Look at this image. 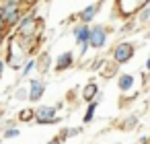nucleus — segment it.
<instances>
[{"instance_id":"f257e3e1","label":"nucleus","mask_w":150,"mask_h":144,"mask_svg":"<svg viewBox=\"0 0 150 144\" xmlns=\"http://www.w3.org/2000/svg\"><path fill=\"white\" fill-rule=\"evenodd\" d=\"M134 56H136V45H134L132 41H119V43L111 50V60H113V64H117V66L127 64L129 60H134Z\"/></svg>"},{"instance_id":"f03ea898","label":"nucleus","mask_w":150,"mask_h":144,"mask_svg":"<svg viewBox=\"0 0 150 144\" xmlns=\"http://www.w3.org/2000/svg\"><path fill=\"white\" fill-rule=\"evenodd\" d=\"M64 117L58 115L54 105H37L35 107V123L39 126H50V123H62Z\"/></svg>"},{"instance_id":"7ed1b4c3","label":"nucleus","mask_w":150,"mask_h":144,"mask_svg":"<svg viewBox=\"0 0 150 144\" xmlns=\"http://www.w3.org/2000/svg\"><path fill=\"white\" fill-rule=\"evenodd\" d=\"M107 39H109V29L101 23L97 25H91V39H88V45L93 50H103L107 45Z\"/></svg>"},{"instance_id":"20e7f679","label":"nucleus","mask_w":150,"mask_h":144,"mask_svg":"<svg viewBox=\"0 0 150 144\" xmlns=\"http://www.w3.org/2000/svg\"><path fill=\"white\" fill-rule=\"evenodd\" d=\"M27 89H29V101H31V103H37V101L43 99L47 84H45L43 78H31L29 84H27Z\"/></svg>"},{"instance_id":"39448f33","label":"nucleus","mask_w":150,"mask_h":144,"mask_svg":"<svg viewBox=\"0 0 150 144\" xmlns=\"http://www.w3.org/2000/svg\"><path fill=\"white\" fill-rule=\"evenodd\" d=\"M101 6H103V0H99V2H93V4H88V6H84V9L76 15V17H78V21H80V23H84V25H91V23L97 19V15H99Z\"/></svg>"},{"instance_id":"423d86ee","label":"nucleus","mask_w":150,"mask_h":144,"mask_svg":"<svg viewBox=\"0 0 150 144\" xmlns=\"http://www.w3.org/2000/svg\"><path fill=\"white\" fill-rule=\"evenodd\" d=\"M74 62H76V54H74L72 50H68V52H62V54L56 58L54 70H56V72H64V70L72 68V66H74Z\"/></svg>"},{"instance_id":"0eeeda50","label":"nucleus","mask_w":150,"mask_h":144,"mask_svg":"<svg viewBox=\"0 0 150 144\" xmlns=\"http://www.w3.org/2000/svg\"><path fill=\"white\" fill-rule=\"evenodd\" d=\"M72 35H74V43L76 45H82V43H88L91 39V25H84V23H76L72 27Z\"/></svg>"},{"instance_id":"6e6552de","label":"nucleus","mask_w":150,"mask_h":144,"mask_svg":"<svg viewBox=\"0 0 150 144\" xmlns=\"http://www.w3.org/2000/svg\"><path fill=\"white\" fill-rule=\"evenodd\" d=\"M134 87H136V76H134V74H129V72H121V74H117V89H119L121 95L132 93Z\"/></svg>"},{"instance_id":"1a4fd4ad","label":"nucleus","mask_w":150,"mask_h":144,"mask_svg":"<svg viewBox=\"0 0 150 144\" xmlns=\"http://www.w3.org/2000/svg\"><path fill=\"white\" fill-rule=\"evenodd\" d=\"M99 93H101V89H99L97 82H86V84L80 89V99H82L84 103H93Z\"/></svg>"},{"instance_id":"9d476101","label":"nucleus","mask_w":150,"mask_h":144,"mask_svg":"<svg viewBox=\"0 0 150 144\" xmlns=\"http://www.w3.org/2000/svg\"><path fill=\"white\" fill-rule=\"evenodd\" d=\"M82 128L84 126H70V128H62V132H60V140L62 142H66L68 138H76L78 134H82Z\"/></svg>"},{"instance_id":"9b49d317","label":"nucleus","mask_w":150,"mask_h":144,"mask_svg":"<svg viewBox=\"0 0 150 144\" xmlns=\"http://www.w3.org/2000/svg\"><path fill=\"white\" fill-rule=\"evenodd\" d=\"M97 107L99 103H86V109H84V115H82V126H88L93 119H95V113H97Z\"/></svg>"},{"instance_id":"f8f14e48","label":"nucleus","mask_w":150,"mask_h":144,"mask_svg":"<svg viewBox=\"0 0 150 144\" xmlns=\"http://www.w3.org/2000/svg\"><path fill=\"white\" fill-rule=\"evenodd\" d=\"M17 121H23V123L35 121V109H31V107L19 109V113H17Z\"/></svg>"},{"instance_id":"ddd939ff","label":"nucleus","mask_w":150,"mask_h":144,"mask_svg":"<svg viewBox=\"0 0 150 144\" xmlns=\"http://www.w3.org/2000/svg\"><path fill=\"white\" fill-rule=\"evenodd\" d=\"M37 68V60L35 58H27V62H25V66L21 68V78H27V76H31V72Z\"/></svg>"},{"instance_id":"4468645a","label":"nucleus","mask_w":150,"mask_h":144,"mask_svg":"<svg viewBox=\"0 0 150 144\" xmlns=\"http://www.w3.org/2000/svg\"><path fill=\"white\" fill-rule=\"evenodd\" d=\"M140 123V119H138V115H127L119 126H121V130H134L136 126Z\"/></svg>"},{"instance_id":"2eb2a0df","label":"nucleus","mask_w":150,"mask_h":144,"mask_svg":"<svg viewBox=\"0 0 150 144\" xmlns=\"http://www.w3.org/2000/svg\"><path fill=\"white\" fill-rule=\"evenodd\" d=\"M35 60H37V68H39L41 72H47V70H50V68H47V66H50V54H47V52H43V54H41L39 58H35Z\"/></svg>"},{"instance_id":"dca6fc26","label":"nucleus","mask_w":150,"mask_h":144,"mask_svg":"<svg viewBox=\"0 0 150 144\" xmlns=\"http://www.w3.org/2000/svg\"><path fill=\"white\" fill-rule=\"evenodd\" d=\"M148 23H150V4H146L138 13V25H148Z\"/></svg>"},{"instance_id":"f3484780","label":"nucleus","mask_w":150,"mask_h":144,"mask_svg":"<svg viewBox=\"0 0 150 144\" xmlns=\"http://www.w3.org/2000/svg\"><path fill=\"white\" fill-rule=\"evenodd\" d=\"M15 101H29V89L27 87H19V89H15Z\"/></svg>"},{"instance_id":"a211bd4d","label":"nucleus","mask_w":150,"mask_h":144,"mask_svg":"<svg viewBox=\"0 0 150 144\" xmlns=\"http://www.w3.org/2000/svg\"><path fill=\"white\" fill-rule=\"evenodd\" d=\"M19 136H21V130H19V126H17V128L2 130V138H4V140H13V138H19Z\"/></svg>"},{"instance_id":"6ab92c4d","label":"nucleus","mask_w":150,"mask_h":144,"mask_svg":"<svg viewBox=\"0 0 150 144\" xmlns=\"http://www.w3.org/2000/svg\"><path fill=\"white\" fill-rule=\"evenodd\" d=\"M136 27H138V21H134V19H129V21H127V23H125V25L121 27V33H127V31H134Z\"/></svg>"},{"instance_id":"aec40b11","label":"nucleus","mask_w":150,"mask_h":144,"mask_svg":"<svg viewBox=\"0 0 150 144\" xmlns=\"http://www.w3.org/2000/svg\"><path fill=\"white\" fill-rule=\"evenodd\" d=\"M107 68H109V70H105V72H103V76H105V78H111V76L117 72V64H109Z\"/></svg>"},{"instance_id":"412c9836","label":"nucleus","mask_w":150,"mask_h":144,"mask_svg":"<svg viewBox=\"0 0 150 144\" xmlns=\"http://www.w3.org/2000/svg\"><path fill=\"white\" fill-rule=\"evenodd\" d=\"M88 50H91V45H88V43H82V45H78V58H84Z\"/></svg>"},{"instance_id":"4be33fe9","label":"nucleus","mask_w":150,"mask_h":144,"mask_svg":"<svg viewBox=\"0 0 150 144\" xmlns=\"http://www.w3.org/2000/svg\"><path fill=\"white\" fill-rule=\"evenodd\" d=\"M17 123H19V121H17V117H15V119H6V121H4V126H2V130H8V128H17Z\"/></svg>"},{"instance_id":"5701e85b","label":"nucleus","mask_w":150,"mask_h":144,"mask_svg":"<svg viewBox=\"0 0 150 144\" xmlns=\"http://www.w3.org/2000/svg\"><path fill=\"white\" fill-rule=\"evenodd\" d=\"M4 66H6V60L0 56V76H2V72H4Z\"/></svg>"},{"instance_id":"b1692460","label":"nucleus","mask_w":150,"mask_h":144,"mask_svg":"<svg viewBox=\"0 0 150 144\" xmlns=\"http://www.w3.org/2000/svg\"><path fill=\"white\" fill-rule=\"evenodd\" d=\"M144 72H148V74H150V56L146 58V64H144Z\"/></svg>"},{"instance_id":"393cba45","label":"nucleus","mask_w":150,"mask_h":144,"mask_svg":"<svg viewBox=\"0 0 150 144\" xmlns=\"http://www.w3.org/2000/svg\"><path fill=\"white\" fill-rule=\"evenodd\" d=\"M76 95H78V89H74V91H70V93H68V99H74Z\"/></svg>"},{"instance_id":"a878e982","label":"nucleus","mask_w":150,"mask_h":144,"mask_svg":"<svg viewBox=\"0 0 150 144\" xmlns=\"http://www.w3.org/2000/svg\"><path fill=\"white\" fill-rule=\"evenodd\" d=\"M47 144H62V140H60V138H58V136H56V138H52V140H50V142H47Z\"/></svg>"},{"instance_id":"bb28decb","label":"nucleus","mask_w":150,"mask_h":144,"mask_svg":"<svg viewBox=\"0 0 150 144\" xmlns=\"http://www.w3.org/2000/svg\"><path fill=\"white\" fill-rule=\"evenodd\" d=\"M54 107H56V111H58V109H64V101H58Z\"/></svg>"},{"instance_id":"cd10ccee","label":"nucleus","mask_w":150,"mask_h":144,"mask_svg":"<svg viewBox=\"0 0 150 144\" xmlns=\"http://www.w3.org/2000/svg\"><path fill=\"white\" fill-rule=\"evenodd\" d=\"M148 140H150V138H148V136H142V138H140V142H138V144H148Z\"/></svg>"},{"instance_id":"c85d7f7f","label":"nucleus","mask_w":150,"mask_h":144,"mask_svg":"<svg viewBox=\"0 0 150 144\" xmlns=\"http://www.w3.org/2000/svg\"><path fill=\"white\" fill-rule=\"evenodd\" d=\"M134 144H138V142H134Z\"/></svg>"},{"instance_id":"c756f323","label":"nucleus","mask_w":150,"mask_h":144,"mask_svg":"<svg viewBox=\"0 0 150 144\" xmlns=\"http://www.w3.org/2000/svg\"><path fill=\"white\" fill-rule=\"evenodd\" d=\"M0 2H2V0H0Z\"/></svg>"}]
</instances>
